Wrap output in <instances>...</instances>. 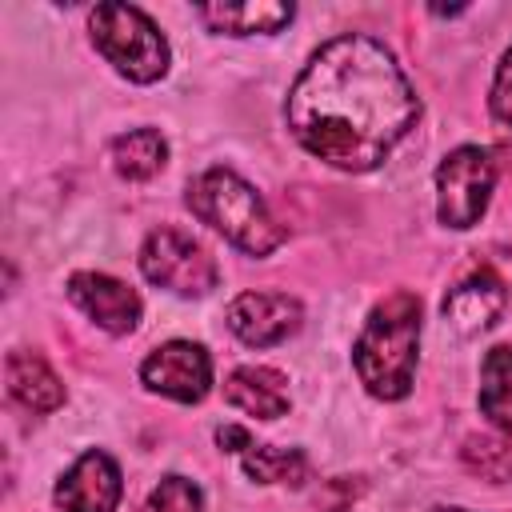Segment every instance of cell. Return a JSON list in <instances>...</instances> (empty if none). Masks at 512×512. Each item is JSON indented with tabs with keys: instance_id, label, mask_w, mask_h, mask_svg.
<instances>
[{
	"instance_id": "cell-1",
	"label": "cell",
	"mask_w": 512,
	"mask_h": 512,
	"mask_svg": "<svg viewBox=\"0 0 512 512\" xmlns=\"http://www.w3.org/2000/svg\"><path fill=\"white\" fill-rule=\"evenodd\" d=\"M416 116L420 100L396 56L360 32L320 44L284 104L300 148L340 172H372Z\"/></svg>"
},
{
	"instance_id": "cell-2",
	"label": "cell",
	"mask_w": 512,
	"mask_h": 512,
	"mask_svg": "<svg viewBox=\"0 0 512 512\" xmlns=\"http://www.w3.org/2000/svg\"><path fill=\"white\" fill-rule=\"evenodd\" d=\"M416 344H420V296L396 288L368 312L352 344V364L360 384L376 400H404L416 376Z\"/></svg>"
},
{
	"instance_id": "cell-3",
	"label": "cell",
	"mask_w": 512,
	"mask_h": 512,
	"mask_svg": "<svg viewBox=\"0 0 512 512\" xmlns=\"http://www.w3.org/2000/svg\"><path fill=\"white\" fill-rule=\"evenodd\" d=\"M188 208L196 220L216 228L228 244L248 256H268L284 244V228L272 220L260 192L240 180L232 168H208L188 184Z\"/></svg>"
},
{
	"instance_id": "cell-4",
	"label": "cell",
	"mask_w": 512,
	"mask_h": 512,
	"mask_svg": "<svg viewBox=\"0 0 512 512\" xmlns=\"http://www.w3.org/2000/svg\"><path fill=\"white\" fill-rule=\"evenodd\" d=\"M88 32L100 56L132 84H152L168 72V40L140 8L96 4L88 16Z\"/></svg>"
},
{
	"instance_id": "cell-5",
	"label": "cell",
	"mask_w": 512,
	"mask_h": 512,
	"mask_svg": "<svg viewBox=\"0 0 512 512\" xmlns=\"http://www.w3.org/2000/svg\"><path fill=\"white\" fill-rule=\"evenodd\" d=\"M140 272L156 288H168L176 296H208L220 280V268L212 252L192 240L180 228H156L140 244Z\"/></svg>"
},
{
	"instance_id": "cell-6",
	"label": "cell",
	"mask_w": 512,
	"mask_h": 512,
	"mask_svg": "<svg viewBox=\"0 0 512 512\" xmlns=\"http://www.w3.org/2000/svg\"><path fill=\"white\" fill-rule=\"evenodd\" d=\"M496 164L484 148H452L436 168V216L444 228H472L492 200Z\"/></svg>"
},
{
	"instance_id": "cell-7",
	"label": "cell",
	"mask_w": 512,
	"mask_h": 512,
	"mask_svg": "<svg viewBox=\"0 0 512 512\" xmlns=\"http://www.w3.org/2000/svg\"><path fill=\"white\" fill-rule=\"evenodd\" d=\"M140 380L176 404H200L212 388V360L192 340H168L148 352V360L140 364Z\"/></svg>"
},
{
	"instance_id": "cell-8",
	"label": "cell",
	"mask_w": 512,
	"mask_h": 512,
	"mask_svg": "<svg viewBox=\"0 0 512 512\" xmlns=\"http://www.w3.org/2000/svg\"><path fill=\"white\" fill-rule=\"evenodd\" d=\"M300 320V300L288 292H240L228 304V328L252 348H272L288 340L300 328Z\"/></svg>"
},
{
	"instance_id": "cell-9",
	"label": "cell",
	"mask_w": 512,
	"mask_h": 512,
	"mask_svg": "<svg viewBox=\"0 0 512 512\" xmlns=\"http://www.w3.org/2000/svg\"><path fill=\"white\" fill-rule=\"evenodd\" d=\"M508 304V284L504 276H496L492 268H476L464 280H456L444 300H440V316L456 336H476L484 328H492L500 320Z\"/></svg>"
},
{
	"instance_id": "cell-10",
	"label": "cell",
	"mask_w": 512,
	"mask_h": 512,
	"mask_svg": "<svg viewBox=\"0 0 512 512\" xmlns=\"http://www.w3.org/2000/svg\"><path fill=\"white\" fill-rule=\"evenodd\" d=\"M68 296H72V304L88 320H96L112 336H124V332H132L140 324V308L144 304L116 276H104V272H72L68 276Z\"/></svg>"
},
{
	"instance_id": "cell-11",
	"label": "cell",
	"mask_w": 512,
	"mask_h": 512,
	"mask_svg": "<svg viewBox=\"0 0 512 512\" xmlns=\"http://www.w3.org/2000/svg\"><path fill=\"white\" fill-rule=\"evenodd\" d=\"M120 468L112 464L108 452L88 448L60 480H56V504L64 512H116L120 504Z\"/></svg>"
},
{
	"instance_id": "cell-12",
	"label": "cell",
	"mask_w": 512,
	"mask_h": 512,
	"mask_svg": "<svg viewBox=\"0 0 512 512\" xmlns=\"http://www.w3.org/2000/svg\"><path fill=\"white\" fill-rule=\"evenodd\" d=\"M224 400L256 420H276L288 412V388L276 368L264 364H244L224 380Z\"/></svg>"
},
{
	"instance_id": "cell-13",
	"label": "cell",
	"mask_w": 512,
	"mask_h": 512,
	"mask_svg": "<svg viewBox=\"0 0 512 512\" xmlns=\"http://www.w3.org/2000/svg\"><path fill=\"white\" fill-rule=\"evenodd\" d=\"M4 376H8V396L28 412H56L64 404L60 376L36 352H12L4 364Z\"/></svg>"
},
{
	"instance_id": "cell-14",
	"label": "cell",
	"mask_w": 512,
	"mask_h": 512,
	"mask_svg": "<svg viewBox=\"0 0 512 512\" xmlns=\"http://www.w3.org/2000/svg\"><path fill=\"white\" fill-rule=\"evenodd\" d=\"M196 16L212 32L252 36V32H280L296 16V8L292 4H272V0H248V4H200Z\"/></svg>"
},
{
	"instance_id": "cell-15",
	"label": "cell",
	"mask_w": 512,
	"mask_h": 512,
	"mask_svg": "<svg viewBox=\"0 0 512 512\" xmlns=\"http://www.w3.org/2000/svg\"><path fill=\"white\" fill-rule=\"evenodd\" d=\"M480 416H488L492 428L512 436V348L496 344L480 360Z\"/></svg>"
},
{
	"instance_id": "cell-16",
	"label": "cell",
	"mask_w": 512,
	"mask_h": 512,
	"mask_svg": "<svg viewBox=\"0 0 512 512\" xmlns=\"http://www.w3.org/2000/svg\"><path fill=\"white\" fill-rule=\"evenodd\" d=\"M168 164V140L156 128H132L112 140V168L124 180H152Z\"/></svg>"
},
{
	"instance_id": "cell-17",
	"label": "cell",
	"mask_w": 512,
	"mask_h": 512,
	"mask_svg": "<svg viewBox=\"0 0 512 512\" xmlns=\"http://www.w3.org/2000/svg\"><path fill=\"white\" fill-rule=\"evenodd\" d=\"M244 472L256 484H304L308 460L300 448H272V444H252L244 448Z\"/></svg>"
},
{
	"instance_id": "cell-18",
	"label": "cell",
	"mask_w": 512,
	"mask_h": 512,
	"mask_svg": "<svg viewBox=\"0 0 512 512\" xmlns=\"http://www.w3.org/2000/svg\"><path fill=\"white\" fill-rule=\"evenodd\" d=\"M468 472L492 480V484H508L512 480V444L496 440V436H468L460 448Z\"/></svg>"
},
{
	"instance_id": "cell-19",
	"label": "cell",
	"mask_w": 512,
	"mask_h": 512,
	"mask_svg": "<svg viewBox=\"0 0 512 512\" xmlns=\"http://www.w3.org/2000/svg\"><path fill=\"white\" fill-rule=\"evenodd\" d=\"M144 512H200V488L184 476H164L152 488Z\"/></svg>"
},
{
	"instance_id": "cell-20",
	"label": "cell",
	"mask_w": 512,
	"mask_h": 512,
	"mask_svg": "<svg viewBox=\"0 0 512 512\" xmlns=\"http://www.w3.org/2000/svg\"><path fill=\"white\" fill-rule=\"evenodd\" d=\"M488 104H492V116H496L500 124H512V48H508V52L500 56V64H496V80H492Z\"/></svg>"
},
{
	"instance_id": "cell-21",
	"label": "cell",
	"mask_w": 512,
	"mask_h": 512,
	"mask_svg": "<svg viewBox=\"0 0 512 512\" xmlns=\"http://www.w3.org/2000/svg\"><path fill=\"white\" fill-rule=\"evenodd\" d=\"M360 496V484H352L348 476H336V480H328L320 492H316V504L324 508V512H348V504Z\"/></svg>"
},
{
	"instance_id": "cell-22",
	"label": "cell",
	"mask_w": 512,
	"mask_h": 512,
	"mask_svg": "<svg viewBox=\"0 0 512 512\" xmlns=\"http://www.w3.org/2000/svg\"><path fill=\"white\" fill-rule=\"evenodd\" d=\"M216 444H220V448H228V452H244V448H252V436H248V428L228 424V428H220V432H216Z\"/></svg>"
},
{
	"instance_id": "cell-23",
	"label": "cell",
	"mask_w": 512,
	"mask_h": 512,
	"mask_svg": "<svg viewBox=\"0 0 512 512\" xmlns=\"http://www.w3.org/2000/svg\"><path fill=\"white\" fill-rule=\"evenodd\" d=\"M432 512H468V508H432Z\"/></svg>"
}]
</instances>
